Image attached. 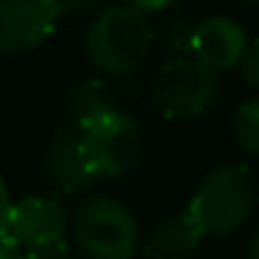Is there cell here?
I'll return each mask as SVG.
<instances>
[{
    "instance_id": "6da1fadb",
    "label": "cell",
    "mask_w": 259,
    "mask_h": 259,
    "mask_svg": "<svg viewBox=\"0 0 259 259\" xmlns=\"http://www.w3.org/2000/svg\"><path fill=\"white\" fill-rule=\"evenodd\" d=\"M156 45V25L151 14L120 0L109 3L92 17L84 36L87 62L98 75L106 78H128L148 62Z\"/></svg>"
},
{
    "instance_id": "7a4b0ae2",
    "label": "cell",
    "mask_w": 259,
    "mask_h": 259,
    "mask_svg": "<svg viewBox=\"0 0 259 259\" xmlns=\"http://www.w3.org/2000/svg\"><path fill=\"white\" fill-rule=\"evenodd\" d=\"M259 203V181L245 162H220L203 173L187 214L203 237H229L251 220Z\"/></svg>"
},
{
    "instance_id": "3957f363",
    "label": "cell",
    "mask_w": 259,
    "mask_h": 259,
    "mask_svg": "<svg viewBox=\"0 0 259 259\" xmlns=\"http://www.w3.org/2000/svg\"><path fill=\"white\" fill-rule=\"evenodd\" d=\"M70 234L84 259H134L142 231L134 212L120 198L92 192L70 214Z\"/></svg>"
},
{
    "instance_id": "277c9868",
    "label": "cell",
    "mask_w": 259,
    "mask_h": 259,
    "mask_svg": "<svg viewBox=\"0 0 259 259\" xmlns=\"http://www.w3.org/2000/svg\"><path fill=\"white\" fill-rule=\"evenodd\" d=\"M220 73L195 56H170L145 84V98L159 117L170 123L206 114L220 98Z\"/></svg>"
},
{
    "instance_id": "5b68a950",
    "label": "cell",
    "mask_w": 259,
    "mask_h": 259,
    "mask_svg": "<svg viewBox=\"0 0 259 259\" xmlns=\"http://www.w3.org/2000/svg\"><path fill=\"white\" fill-rule=\"evenodd\" d=\"M81 145L98 181L131 176L148 153L142 123L128 109H114L78 128Z\"/></svg>"
},
{
    "instance_id": "8992f818",
    "label": "cell",
    "mask_w": 259,
    "mask_h": 259,
    "mask_svg": "<svg viewBox=\"0 0 259 259\" xmlns=\"http://www.w3.org/2000/svg\"><path fill=\"white\" fill-rule=\"evenodd\" d=\"M42 179L48 181L56 198L87 195L98 184V176L90 167L75 125L62 123L48 140L45 153H42Z\"/></svg>"
},
{
    "instance_id": "52a82bcc",
    "label": "cell",
    "mask_w": 259,
    "mask_h": 259,
    "mask_svg": "<svg viewBox=\"0 0 259 259\" xmlns=\"http://www.w3.org/2000/svg\"><path fill=\"white\" fill-rule=\"evenodd\" d=\"M59 20L51 0H0V53L17 56L42 48Z\"/></svg>"
},
{
    "instance_id": "ba28073f",
    "label": "cell",
    "mask_w": 259,
    "mask_h": 259,
    "mask_svg": "<svg viewBox=\"0 0 259 259\" xmlns=\"http://www.w3.org/2000/svg\"><path fill=\"white\" fill-rule=\"evenodd\" d=\"M70 218L62 206V198L56 195H25L14 201L12 220H9V234L14 245L25 248H39L51 242L67 240Z\"/></svg>"
},
{
    "instance_id": "9c48e42d",
    "label": "cell",
    "mask_w": 259,
    "mask_h": 259,
    "mask_svg": "<svg viewBox=\"0 0 259 259\" xmlns=\"http://www.w3.org/2000/svg\"><path fill=\"white\" fill-rule=\"evenodd\" d=\"M142 92H145V87L137 81V75H128V78H106V75L84 78L67 92V101H64V123L81 128V125H87L90 120L101 117L106 112L125 109Z\"/></svg>"
},
{
    "instance_id": "30bf717a",
    "label": "cell",
    "mask_w": 259,
    "mask_h": 259,
    "mask_svg": "<svg viewBox=\"0 0 259 259\" xmlns=\"http://www.w3.org/2000/svg\"><path fill=\"white\" fill-rule=\"evenodd\" d=\"M248 48V34L234 17L212 14L195 23V39H192V56L212 67L214 73H229L240 64Z\"/></svg>"
},
{
    "instance_id": "8fae6325",
    "label": "cell",
    "mask_w": 259,
    "mask_h": 259,
    "mask_svg": "<svg viewBox=\"0 0 259 259\" xmlns=\"http://www.w3.org/2000/svg\"><path fill=\"white\" fill-rule=\"evenodd\" d=\"M203 240L206 237L184 209V212H173L156 220L142 234L140 251L145 253V259H192Z\"/></svg>"
},
{
    "instance_id": "7c38bea8",
    "label": "cell",
    "mask_w": 259,
    "mask_h": 259,
    "mask_svg": "<svg viewBox=\"0 0 259 259\" xmlns=\"http://www.w3.org/2000/svg\"><path fill=\"white\" fill-rule=\"evenodd\" d=\"M195 23L184 14H164L156 25V45H162L170 56H192Z\"/></svg>"
},
{
    "instance_id": "4fadbf2b",
    "label": "cell",
    "mask_w": 259,
    "mask_h": 259,
    "mask_svg": "<svg viewBox=\"0 0 259 259\" xmlns=\"http://www.w3.org/2000/svg\"><path fill=\"white\" fill-rule=\"evenodd\" d=\"M234 140L245 153L259 156V95H251L234 112Z\"/></svg>"
},
{
    "instance_id": "5bb4252c",
    "label": "cell",
    "mask_w": 259,
    "mask_h": 259,
    "mask_svg": "<svg viewBox=\"0 0 259 259\" xmlns=\"http://www.w3.org/2000/svg\"><path fill=\"white\" fill-rule=\"evenodd\" d=\"M237 70H240L242 84L259 95V36L248 39V48H245V53H242V59H240V64H237Z\"/></svg>"
},
{
    "instance_id": "9a60e30c",
    "label": "cell",
    "mask_w": 259,
    "mask_h": 259,
    "mask_svg": "<svg viewBox=\"0 0 259 259\" xmlns=\"http://www.w3.org/2000/svg\"><path fill=\"white\" fill-rule=\"evenodd\" d=\"M23 259H75L73 248L67 240L62 242H51V245H39V248H25Z\"/></svg>"
},
{
    "instance_id": "2e32d148",
    "label": "cell",
    "mask_w": 259,
    "mask_h": 259,
    "mask_svg": "<svg viewBox=\"0 0 259 259\" xmlns=\"http://www.w3.org/2000/svg\"><path fill=\"white\" fill-rule=\"evenodd\" d=\"M59 17H78V14L95 12L103 0H51Z\"/></svg>"
},
{
    "instance_id": "e0dca14e",
    "label": "cell",
    "mask_w": 259,
    "mask_h": 259,
    "mask_svg": "<svg viewBox=\"0 0 259 259\" xmlns=\"http://www.w3.org/2000/svg\"><path fill=\"white\" fill-rule=\"evenodd\" d=\"M12 209H14V198L9 192L6 179L0 176V240H6L9 234V220H12Z\"/></svg>"
},
{
    "instance_id": "ac0fdd59",
    "label": "cell",
    "mask_w": 259,
    "mask_h": 259,
    "mask_svg": "<svg viewBox=\"0 0 259 259\" xmlns=\"http://www.w3.org/2000/svg\"><path fill=\"white\" fill-rule=\"evenodd\" d=\"M125 3L137 6L140 12H145V14H164L176 0H125Z\"/></svg>"
},
{
    "instance_id": "d6986e66",
    "label": "cell",
    "mask_w": 259,
    "mask_h": 259,
    "mask_svg": "<svg viewBox=\"0 0 259 259\" xmlns=\"http://www.w3.org/2000/svg\"><path fill=\"white\" fill-rule=\"evenodd\" d=\"M0 259H23V248L12 240H0Z\"/></svg>"
},
{
    "instance_id": "ffe728a7",
    "label": "cell",
    "mask_w": 259,
    "mask_h": 259,
    "mask_svg": "<svg viewBox=\"0 0 259 259\" xmlns=\"http://www.w3.org/2000/svg\"><path fill=\"white\" fill-rule=\"evenodd\" d=\"M248 259H259V229L251 237V242H248Z\"/></svg>"
},
{
    "instance_id": "44dd1931",
    "label": "cell",
    "mask_w": 259,
    "mask_h": 259,
    "mask_svg": "<svg viewBox=\"0 0 259 259\" xmlns=\"http://www.w3.org/2000/svg\"><path fill=\"white\" fill-rule=\"evenodd\" d=\"M237 3H259V0H237Z\"/></svg>"
}]
</instances>
